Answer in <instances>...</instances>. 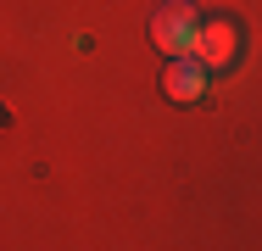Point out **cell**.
<instances>
[{
  "mask_svg": "<svg viewBox=\"0 0 262 251\" xmlns=\"http://www.w3.org/2000/svg\"><path fill=\"white\" fill-rule=\"evenodd\" d=\"M162 95L179 100V106L201 100L207 95V67H201L195 56H167V67H162Z\"/></svg>",
  "mask_w": 262,
  "mask_h": 251,
  "instance_id": "cell-3",
  "label": "cell"
},
{
  "mask_svg": "<svg viewBox=\"0 0 262 251\" xmlns=\"http://www.w3.org/2000/svg\"><path fill=\"white\" fill-rule=\"evenodd\" d=\"M195 11L190 6H162L157 17H151V39H157L162 56H190V45H195Z\"/></svg>",
  "mask_w": 262,
  "mask_h": 251,
  "instance_id": "cell-2",
  "label": "cell"
},
{
  "mask_svg": "<svg viewBox=\"0 0 262 251\" xmlns=\"http://www.w3.org/2000/svg\"><path fill=\"white\" fill-rule=\"evenodd\" d=\"M190 56L201 61V67H229L234 56H240V34H234V23L229 17H207V23H195V45H190Z\"/></svg>",
  "mask_w": 262,
  "mask_h": 251,
  "instance_id": "cell-1",
  "label": "cell"
}]
</instances>
